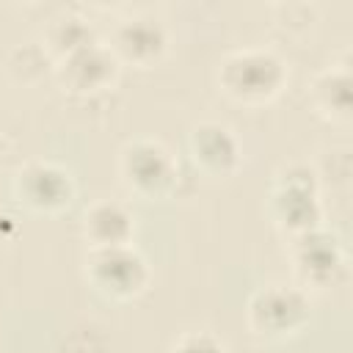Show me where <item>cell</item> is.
I'll list each match as a JSON object with an SVG mask.
<instances>
[{
    "label": "cell",
    "mask_w": 353,
    "mask_h": 353,
    "mask_svg": "<svg viewBox=\"0 0 353 353\" xmlns=\"http://www.w3.org/2000/svg\"><path fill=\"white\" fill-rule=\"evenodd\" d=\"M11 193L19 207L39 215H61L72 207L77 196L74 176L66 165L55 160H28L17 168L11 179Z\"/></svg>",
    "instance_id": "52a82bcc"
},
{
    "label": "cell",
    "mask_w": 353,
    "mask_h": 353,
    "mask_svg": "<svg viewBox=\"0 0 353 353\" xmlns=\"http://www.w3.org/2000/svg\"><path fill=\"white\" fill-rule=\"evenodd\" d=\"M108 47L121 66L152 69L168 52V30L154 17H146V14L127 17L116 22Z\"/></svg>",
    "instance_id": "9c48e42d"
},
{
    "label": "cell",
    "mask_w": 353,
    "mask_h": 353,
    "mask_svg": "<svg viewBox=\"0 0 353 353\" xmlns=\"http://www.w3.org/2000/svg\"><path fill=\"white\" fill-rule=\"evenodd\" d=\"M80 234L88 248L130 245L135 237V218L127 204L116 199H97L83 210Z\"/></svg>",
    "instance_id": "7c38bea8"
},
{
    "label": "cell",
    "mask_w": 353,
    "mask_h": 353,
    "mask_svg": "<svg viewBox=\"0 0 353 353\" xmlns=\"http://www.w3.org/2000/svg\"><path fill=\"white\" fill-rule=\"evenodd\" d=\"M287 256L292 265V273L298 279L301 290H331L336 287L347 273V254L339 240L325 226H317L312 232H303L298 237L287 240Z\"/></svg>",
    "instance_id": "8992f818"
},
{
    "label": "cell",
    "mask_w": 353,
    "mask_h": 353,
    "mask_svg": "<svg viewBox=\"0 0 353 353\" xmlns=\"http://www.w3.org/2000/svg\"><path fill=\"white\" fill-rule=\"evenodd\" d=\"M121 63L110 52L108 44L94 41L61 61L52 63V74L58 85L72 97H97L116 85Z\"/></svg>",
    "instance_id": "ba28073f"
},
{
    "label": "cell",
    "mask_w": 353,
    "mask_h": 353,
    "mask_svg": "<svg viewBox=\"0 0 353 353\" xmlns=\"http://www.w3.org/2000/svg\"><path fill=\"white\" fill-rule=\"evenodd\" d=\"M268 215L287 240L323 226L317 171L306 163H287L279 168L268 193Z\"/></svg>",
    "instance_id": "7a4b0ae2"
},
{
    "label": "cell",
    "mask_w": 353,
    "mask_h": 353,
    "mask_svg": "<svg viewBox=\"0 0 353 353\" xmlns=\"http://www.w3.org/2000/svg\"><path fill=\"white\" fill-rule=\"evenodd\" d=\"M306 99L314 116H320L328 124H350L353 119V72L350 58L342 55L339 61H331L323 66L306 85Z\"/></svg>",
    "instance_id": "8fae6325"
},
{
    "label": "cell",
    "mask_w": 353,
    "mask_h": 353,
    "mask_svg": "<svg viewBox=\"0 0 353 353\" xmlns=\"http://www.w3.org/2000/svg\"><path fill=\"white\" fill-rule=\"evenodd\" d=\"M188 154L193 160V165L215 179L232 176L240 168L243 160V149L237 135L232 132V127L221 124V121H196L188 132Z\"/></svg>",
    "instance_id": "30bf717a"
},
{
    "label": "cell",
    "mask_w": 353,
    "mask_h": 353,
    "mask_svg": "<svg viewBox=\"0 0 353 353\" xmlns=\"http://www.w3.org/2000/svg\"><path fill=\"white\" fill-rule=\"evenodd\" d=\"M83 279L108 301H132L146 292L152 270L146 256L130 243L113 248H88Z\"/></svg>",
    "instance_id": "5b68a950"
},
{
    "label": "cell",
    "mask_w": 353,
    "mask_h": 353,
    "mask_svg": "<svg viewBox=\"0 0 353 353\" xmlns=\"http://www.w3.org/2000/svg\"><path fill=\"white\" fill-rule=\"evenodd\" d=\"M119 182L135 199L157 201L174 193L179 182V163L174 152L157 138H132L119 149Z\"/></svg>",
    "instance_id": "277c9868"
},
{
    "label": "cell",
    "mask_w": 353,
    "mask_h": 353,
    "mask_svg": "<svg viewBox=\"0 0 353 353\" xmlns=\"http://www.w3.org/2000/svg\"><path fill=\"white\" fill-rule=\"evenodd\" d=\"M312 323V298L298 284H259L245 303V325L259 342H284Z\"/></svg>",
    "instance_id": "3957f363"
},
{
    "label": "cell",
    "mask_w": 353,
    "mask_h": 353,
    "mask_svg": "<svg viewBox=\"0 0 353 353\" xmlns=\"http://www.w3.org/2000/svg\"><path fill=\"white\" fill-rule=\"evenodd\" d=\"M168 353H229V347L212 331H182L168 345Z\"/></svg>",
    "instance_id": "5bb4252c"
},
{
    "label": "cell",
    "mask_w": 353,
    "mask_h": 353,
    "mask_svg": "<svg viewBox=\"0 0 353 353\" xmlns=\"http://www.w3.org/2000/svg\"><path fill=\"white\" fill-rule=\"evenodd\" d=\"M97 41V33H94V25L74 14V11H66L61 17H52L47 25H44V33H41V50L47 52V58L55 63L88 44Z\"/></svg>",
    "instance_id": "4fadbf2b"
},
{
    "label": "cell",
    "mask_w": 353,
    "mask_h": 353,
    "mask_svg": "<svg viewBox=\"0 0 353 353\" xmlns=\"http://www.w3.org/2000/svg\"><path fill=\"white\" fill-rule=\"evenodd\" d=\"M218 88L237 105H270L290 83L287 61L270 47L229 50L215 72Z\"/></svg>",
    "instance_id": "6da1fadb"
}]
</instances>
